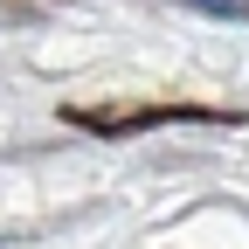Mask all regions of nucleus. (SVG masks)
Instances as JSON below:
<instances>
[{
  "label": "nucleus",
  "instance_id": "1",
  "mask_svg": "<svg viewBox=\"0 0 249 249\" xmlns=\"http://www.w3.org/2000/svg\"><path fill=\"white\" fill-rule=\"evenodd\" d=\"M187 7H201V14H229V21H235V14L249 7V0H187Z\"/></svg>",
  "mask_w": 249,
  "mask_h": 249
}]
</instances>
